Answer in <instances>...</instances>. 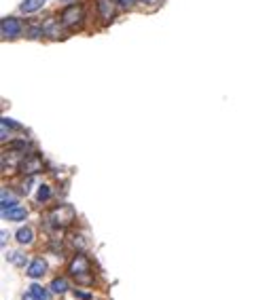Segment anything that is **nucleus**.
<instances>
[{
  "instance_id": "f257e3e1",
  "label": "nucleus",
  "mask_w": 269,
  "mask_h": 300,
  "mask_svg": "<svg viewBox=\"0 0 269 300\" xmlns=\"http://www.w3.org/2000/svg\"><path fill=\"white\" fill-rule=\"evenodd\" d=\"M68 273L72 275V277H79V279H83V281H89V277H87V273H91L89 260H87L83 254H76V256L72 258V262L68 265Z\"/></svg>"
},
{
  "instance_id": "f03ea898",
  "label": "nucleus",
  "mask_w": 269,
  "mask_h": 300,
  "mask_svg": "<svg viewBox=\"0 0 269 300\" xmlns=\"http://www.w3.org/2000/svg\"><path fill=\"white\" fill-rule=\"evenodd\" d=\"M74 218L76 213L70 205H60L49 213V222H53L55 226H68L70 222H74Z\"/></svg>"
},
{
  "instance_id": "7ed1b4c3",
  "label": "nucleus",
  "mask_w": 269,
  "mask_h": 300,
  "mask_svg": "<svg viewBox=\"0 0 269 300\" xmlns=\"http://www.w3.org/2000/svg\"><path fill=\"white\" fill-rule=\"evenodd\" d=\"M81 21H83V9H81V7L70 5V7H66L62 11V23H64V26L74 28V26H79Z\"/></svg>"
},
{
  "instance_id": "20e7f679",
  "label": "nucleus",
  "mask_w": 269,
  "mask_h": 300,
  "mask_svg": "<svg viewBox=\"0 0 269 300\" xmlns=\"http://www.w3.org/2000/svg\"><path fill=\"white\" fill-rule=\"evenodd\" d=\"M0 32H3V38H17L21 34V23L13 17L3 19V26H0Z\"/></svg>"
},
{
  "instance_id": "39448f33",
  "label": "nucleus",
  "mask_w": 269,
  "mask_h": 300,
  "mask_svg": "<svg viewBox=\"0 0 269 300\" xmlns=\"http://www.w3.org/2000/svg\"><path fill=\"white\" fill-rule=\"evenodd\" d=\"M45 271H47V262L43 258H36V260L30 262V267H28L26 273H28V277L39 279V277H43V275H45Z\"/></svg>"
},
{
  "instance_id": "423d86ee",
  "label": "nucleus",
  "mask_w": 269,
  "mask_h": 300,
  "mask_svg": "<svg viewBox=\"0 0 269 300\" xmlns=\"http://www.w3.org/2000/svg\"><path fill=\"white\" fill-rule=\"evenodd\" d=\"M41 159L39 157H26L23 159V163H21V169H23V174H36V172H41Z\"/></svg>"
},
{
  "instance_id": "0eeeda50",
  "label": "nucleus",
  "mask_w": 269,
  "mask_h": 300,
  "mask_svg": "<svg viewBox=\"0 0 269 300\" xmlns=\"http://www.w3.org/2000/svg\"><path fill=\"white\" fill-rule=\"evenodd\" d=\"M43 32L47 36H51V38H60V36H62V30H60V26H57V19L55 17H49V19L45 21Z\"/></svg>"
},
{
  "instance_id": "6e6552de",
  "label": "nucleus",
  "mask_w": 269,
  "mask_h": 300,
  "mask_svg": "<svg viewBox=\"0 0 269 300\" xmlns=\"http://www.w3.org/2000/svg\"><path fill=\"white\" fill-rule=\"evenodd\" d=\"M98 11H100V15L102 19H110L112 13H114V5H112V0H98Z\"/></svg>"
},
{
  "instance_id": "1a4fd4ad",
  "label": "nucleus",
  "mask_w": 269,
  "mask_h": 300,
  "mask_svg": "<svg viewBox=\"0 0 269 300\" xmlns=\"http://www.w3.org/2000/svg\"><path fill=\"white\" fill-rule=\"evenodd\" d=\"M26 207H19V205H15V207H11V209H7V211H3V216L5 218H9V220H13V222H19V220H23L26 218Z\"/></svg>"
},
{
  "instance_id": "9d476101",
  "label": "nucleus",
  "mask_w": 269,
  "mask_h": 300,
  "mask_svg": "<svg viewBox=\"0 0 269 300\" xmlns=\"http://www.w3.org/2000/svg\"><path fill=\"white\" fill-rule=\"evenodd\" d=\"M45 5V0H23L21 3V11L23 13H34Z\"/></svg>"
},
{
  "instance_id": "9b49d317",
  "label": "nucleus",
  "mask_w": 269,
  "mask_h": 300,
  "mask_svg": "<svg viewBox=\"0 0 269 300\" xmlns=\"http://www.w3.org/2000/svg\"><path fill=\"white\" fill-rule=\"evenodd\" d=\"M15 237H17V241H19V243H26V245H28V243H32L34 233H32V229H28V226H26V229H19Z\"/></svg>"
},
{
  "instance_id": "f8f14e48",
  "label": "nucleus",
  "mask_w": 269,
  "mask_h": 300,
  "mask_svg": "<svg viewBox=\"0 0 269 300\" xmlns=\"http://www.w3.org/2000/svg\"><path fill=\"white\" fill-rule=\"evenodd\" d=\"M7 260L13 262L15 267H23V265H26V256H23L21 251H11V254L7 256Z\"/></svg>"
},
{
  "instance_id": "ddd939ff",
  "label": "nucleus",
  "mask_w": 269,
  "mask_h": 300,
  "mask_svg": "<svg viewBox=\"0 0 269 300\" xmlns=\"http://www.w3.org/2000/svg\"><path fill=\"white\" fill-rule=\"evenodd\" d=\"M66 290H68V281H66V279H53V281H51V292L64 294Z\"/></svg>"
},
{
  "instance_id": "4468645a",
  "label": "nucleus",
  "mask_w": 269,
  "mask_h": 300,
  "mask_svg": "<svg viewBox=\"0 0 269 300\" xmlns=\"http://www.w3.org/2000/svg\"><path fill=\"white\" fill-rule=\"evenodd\" d=\"M11 207H15V197L7 193V190H3V211L11 209Z\"/></svg>"
},
{
  "instance_id": "2eb2a0df",
  "label": "nucleus",
  "mask_w": 269,
  "mask_h": 300,
  "mask_svg": "<svg viewBox=\"0 0 269 300\" xmlns=\"http://www.w3.org/2000/svg\"><path fill=\"white\" fill-rule=\"evenodd\" d=\"M30 292H32L34 296H36L39 300H49V292L43 290V287H41V285H36V283H34V285L30 287Z\"/></svg>"
},
{
  "instance_id": "dca6fc26",
  "label": "nucleus",
  "mask_w": 269,
  "mask_h": 300,
  "mask_svg": "<svg viewBox=\"0 0 269 300\" xmlns=\"http://www.w3.org/2000/svg\"><path fill=\"white\" fill-rule=\"evenodd\" d=\"M49 195H51L49 186H41V188H39V195H36V199L43 203V201H47V199H49Z\"/></svg>"
},
{
  "instance_id": "f3484780",
  "label": "nucleus",
  "mask_w": 269,
  "mask_h": 300,
  "mask_svg": "<svg viewBox=\"0 0 269 300\" xmlns=\"http://www.w3.org/2000/svg\"><path fill=\"white\" fill-rule=\"evenodd\" d=\"M117 3H119L123 9H132L134 7V0H117Z\"/></svg>"
},
{
  "instance_id": "a211bd4d",
  "label": "nucleus",
  "mask_w": 269,
  "mask_h": 300,
  "mask_svg": "<svg viewBox=\"0 0 269 300\" xmlns=\"http://www.w3.org/2000/svg\"><path fill=\"white\" fill-rule=\"evenodd\" d=\"M74 296H79L81 300H89V298H91V294H87V292H76V290H74Z\"/></svg>"
},
{
  "instance_id": "6ab92c4d",
  "label": "nucleus",
  "mask_w": 269,
  "mask_h": 300,
  "mask_svg": "<svg viewBox=\"0 0 269 300\" xmlns=\"http://www.w3.org/2000/svg\"><path fill=\"white\" fill-rule=\"evenodd\" d=\"M23 300H39V298H36V296H34V294L30 292V294H23Z\"/></svg>"
},
{
  "instance_id": "aec40b11",
  "label": "nucleus",
  "mask_w": 269,
  "mask_h": 300,
  "mask_svg": "<svg viewBox=\"0 0 269 300\" xmlns=\"http://www.w3.org/2000/svg\"><path fill=\"white\" fill-rule=\"evenodd\" d=\"M140 3H146V5H159V0H140Z\"/></svg>"
}]
</instances>
